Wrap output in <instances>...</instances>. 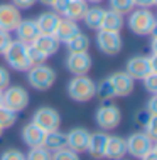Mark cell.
Masks as SVG:
<instances>
[{
	"mask_svg": "<svg viewBox=\"0 0 157 160\" xmlns=\"http://www.w3.org/2000/svg\"><path fill=\"white\" fill-rule=\"evenodd\" d=\"M128 17L125 19V25L128 27L130 32H133L135 36H150L155 32L157 29V17L150 8H140L135 7Z\"/></svg>",
	"mask_w": 157,
	"mask_h": 160,
	"instance_id": "6da1fadb",
	"label": "cell"
},
{
	"mask_svg": "<svg viewBox=\"0 0 157 160\" xmlns=\"http://www.w3.org/2000/svg\"><path fill=\"white\" fill-rule=\"evenodd\" d=\"M25 72H27L29 86L32 89H36V91H49L56 83V78H58L54 68L47 66L46 62L34 64Z\"/></svg>",
	"mask_w": 157,
	"mask_h": 160,
	"instance_id": "7a4b0ae2",
	"label": "cell"
},
{
	"mask_svg": "<svg viewBox=\"0 0 157 160\" xmlns=\"http://www.w3.org/2000/svg\"><path fill=\"white\" fill-rule=\"evenodd\" d=\"M69 99L76 103H88L95 98V81L88 74L73 76L66 86Z\"/></svg>",
	"mask_w": 157,
	"mask_h": 160,
	"instance_id": "3957f363",
	"label": "cell"
},
{
	"mask_svg": "<svg viewBox=\"0 0 157 160\" xmlns=\"http://www.w3.org/2000/svg\"><path fill=\"white\" fill-rule=\"evenodd\" d=\"M2 56L5 59L7 66L17 72H25L30 68V61L27 56V44L17 41V39L15 41L12 39V42L8 44V47Z\"/></svg>",
	"mask_w": 157,
	"mask_h": 160,
	"instance_id": "277c9868",
	"label": "cell"
},
{
	"mask_svg": "<svg viewBox=\"0 0 157 160\" xmlns=\"http://www.w3.org/2000/svg\"><path fill=\"white\" fill-rule=\"evenodd\" d=\"M157 56L155 54H135L132 58H128V61L125 62V71L133 78L135 81L144 79L149 72H157V64H155Z\"/></svg>",
	"mask_w": 157,
	"mask_h": 160,
	"instance_id": "5b68a950",
	"label": "cell"
},
{
	"mask_svg": "<svg viewBox=\"0 0 157 160\" xmlns=\"http://www.w3.org/2000/svg\"><path fill=\"white\" fill-rule=\"evenodd\" d=\"M122 122V110L113 103H107L100 105L95 111V123L100 130L103 132H112L120 125Z\"/></svg>",
	"mask_w": 157,
	"mask_h": 160,
	"instance_id": "8992f818",
	"label": "cell"
},
{
	"mask_svg": "<svg viewBox=\"0 0 157 160\" xmlns=\"http://www.w3.org/2000/svg\"><path fill=\"white\" fill-rule=\"evenodd\" d=\"M29 91L22 86H8L2 91V105L7 106L8 110L15 111V113L24 111L29 106Z\"/></svg>",
	"mask_w": 157,
	"mask_h": 160,
	"instance_id": "52a82bcc",
	"label": "cell"
},
{
	"mask_svg": "<svg viewBox=\"0 0 157 160\" xmlns=\"http://www.w3.org/2000/svg\"><path fill=\"white\" fill-rule=\"evenodd\" d=\"M95 42H97L98 51L105 56H117L122 49H123V39H122L120 32L98 29Z\"/></svg>",
	"mask_w": 157,
	"mask_h": 160,
	"instance_id": "ba28073f",
	"label": "cell"
},
{
	"mask_svg": "<svg viewBox=\"0 0 157 160\" xmlns=\"http://www.w3.org/2000/svg\"><path fill=\"white\" fill-rule=\"evenodd\" d=\"M125 143H127V155L140 158L154 147V140L145 132H133L125 138Z\"/></svg>",
	"mask_w": 157,
	"mask_h": 160,
	"instance_id": "9c48e42d",
	"label": "cell"
},
{
	"mask_svg": "<svg viewBox=\"0 0 157 160\" xmlns=\"http://www.w3.org/2000/svg\"><path fill=\"white\" fill-rule=\"evenodd\" d=\"M37 125L41 127L44 132H52V130H58L61 127V116H59V111L52 106H39L36 111L32 113V120Z\"/></svg>",
	"mask_w": 157,
	"mask_h": 160,
	"instance_id": "30bf717a",
	"label": "cell"
},
{
	"mask_svg": "<svg viewBox=\"0 0 157 160\" xmlns=\"http://www.w3.org/2000/svg\"><path fill=\"white\" fill-rule=\"evenodd\" d=\"M64 66H66L68 72H71L73 76L88 74L91 66H93V59H91L90 52H68Z\"/></svg>",
	"mask_w": 157,
	"mask_h": 160,
	"instance_id": "8fae6325",
	"label": "cell"
},
{
	"mask_svg": "<svg viewBox=\"0 0 157 160\" xmlns=\"http://www.w3.org/2000/svg\"><path fill=\"white\" fill-rule=\"evenodd\" d=\"M113 88V93H115V98H127L133 93L135 88V79L128 74L127 71H117L113 74L108 76Z\"/></svg>",
	"mask_w": 157,
	"mask_h": 160,
	"instance_id": "7c38bea8",
	"label": "cell"
},
{
	"mask_svg": "<svg viewBox=\"0 0 157 160\" xmlns=\"http://www.w3.org/2000/svg\"><path fill=\"white\" fill-rule=\"evenodd\" d=\"M20 20H22V10H19L14 3H0V29L2 31L14 32Z\"/></svg>",
	"mask_w": 157,
	"mask_h": 160,
	"instance_id": "4fadbf2b",
	"label": "cell"
},
{
	"mask_svg": "<svg viewBox=\"0 0 157 160\" xmlns=\"http://www.w3.org/2000/svg\"><path fill=\"white\" fill-rule=\"evenodd\" d=\"M107 142H108V132L98 130V132L90 133L88 147H86L88 155L95 160H103L105 158V148H107Z\"/></svg>",
	"mask_w": 157,
	"mask_h": 160,
	"instance_id": "5bb4252c",
	"label": "cell"
},
{
	"mask_svg": "<svg viewBox=\"0 0 157 160\" xmlns=\"http://www.w3.org/2000/svg\"><path fill=\"white\" fill-rule=\"evenodd\" d=\"M88 140H90V132L83 127H76L66 133V147L75 150L76 153L86 152Z\"/></svg>",
	"mask_w": 157,
	"mask_h": 160,
	"instance_id": "9a60e30c",
	"label": "cell"
},
{
	"mask_svg": "<svg viewBox=\"0 0 157 160\" xmlns=\"http://www.w3.org/2000/svg\"><path fill=\"white\" fill-rule=\"evenodd\" d=\"M44 137H46V132L42 130L41 127H37L34 122H29L22 127V132H20V138L29 148L32 147H41L44 143Z\"/></svg>",
	"mask_w": 157,
	"mask_h": 160,
	"instance_id": "2e32d148",
	"label": "cell"
},
{
	"mask_svg": "<svg viewBox=\"0 0 157 160\" xmlns=\"http://www.w3.org/2000/svg\"><path fill=\"white\" fill-rule=\"evenodd\" d=\"M30 46L36 47L37 51H41L46 58H51V56H54L59 51L61 42L52 34H37V37L30 42Z\"/></svg>",
	"mask_w": 157,
	"mask_h": 160,
	"instance_id": "e0dca14e",
	"label": "cell"
},
{
	"mask_svg": "<svg viewBox=\"0 0 157 160\" xmlns=\"http://www.w3.org/2000/svg\"><path fill=\"white\" fill-rule=\"evenodd\" d=\"M127 155V143L125 138L120 135H108L107 148H105V158L108 160H120Z\"/></svg>",
	"mask_w": 157,
	"mask_h": 160,
	"instance_id": "ac0fdd59",
	"label": "cell"
},
{
	"mask_svg": "<svg viewBox=\"0 0 157 160\" xmlns=\"http://www.w3.org/2000/svg\"><path fill=\"white\" fill-rule=\"evenodd\" d=\"M80 31H81V29H80V24H78V22H75V20H69V19H66V17H59L58 25H56L52 36L58 39L61 44H64L68 39H71L75 34H78Z\"/></svg>",
	"mask_w": 157,
	"mask_h": 160,
	"instance_id": "d6986e66",
	"label": "cell"
},
{
	"mask_svg": "<svg viewBox=\"0 0 157 160\" xmlns=\"http://www.w3.org/2000/svg\"><path fill=\"white\" fill-rule=\"evenodd\" d=\"M14 32H15L17 41L24 42V44H30V42L37 37L39 29H37L36 20H34V19H22L19 22V25L15 27Z\"/></svg>",
	"mask_w": 157,
	"mask_h": 160,
	"instance_id": "ffe728a7",
	"label": "cell"
},
{
	"mask_svg": "<svg viewBox=\"0 0 157 160\" xmlns=\"http://www.w3.org/2000/svg\"><path fill=\"white\" fill-rule=\"evenodd\" d=\"M59 17L61 15H58L54 10L41 12V14L37 15V19H34V20H36L37 29H39V34H52V32H54V29H56V25H58Z\"/></svg>",
	"mask_w": 157,
	"mask_h": 160,
	"instance_id": "44dd1931",
	"label": "cell"
},
{
	"mask_svg": "<svg viewBox=\"0 0 157 160\" xmlns=\"http://www.w3.org/2000/svg\"><path fill=\"white\" fill-rule=\"evenodd\" d=\"M103 15H105V8L100 7V5H93V7H88L83 15V24L90 29V31H95L97 32L100 27H102V22H103Z\"/></svg>",
	"mask_w": 157,
	"mask_h": 160,
	"instance_id": "7402d4cb",
	"label": "cell"
},
{
	"mask_svg": "<svg viewBox=\"0 0 157 160\" xmlns=\"http://www.w3.org/2000/svg\"><path fill=\"white\" fill-rule=\"evenodd\" d=\"M125 27V15L118 14L115 10H105L103 15V22L100 29H105V31H113V32H120L122 29Z\"/></svg>",
	"mask_w": 157,
	"mask_h": 160,
	"instance_id": "603a6c76",
	"label": "cell"
},
{
	"mask_svg": "<svg viewBox=\"0 0 157 160\" xmlns=\"http://www.w3.org/2000/svg\"><path fill=\"white\" fill-rule=\"evenodd\" d=\"M86 8H88V3L85 0H69V3L64 8V12L61 14V17H66L69 20H75V22H80L85 15Z\"/></svg>",
	"mask_w": 157,
	"mask_h": 160,
	"instance_id": "cb8c5ba5",
	"label": "cell"
},
{
	"mask_svg": "<svg viewBox=\"0 0 157 160\" xmlns=\"http://www.w3.org/2000/svg\"><path fill=\"white\" fill-rule=\"evenodd\" d=\"M64 46H66L68 52H88L90 49V37L86 36L85 32H78L75 34L71 39H68L66 42H64Z\"/></svg>",
	"mask_w": 157,
	"mask_h": 160,
	"instance_id": "d4e9b609",
	"label": "cell"
},
{
	"mask_svg": "<svg viewBox=\"0 0 157 160\" xmlns=\"http://www.w3.org/2000/svg\"><path fill=\"white\" fill-rule=\"evenodd\" d=\"M47 150H51V152H56V150L59 148H64L66 147V133L59 132L58 130H52V132H46V137H44V143Z\"/></svg>",
	"mask_w": 157,
	"mask_h": 160,
	"instance_id": "484cf974",
	"label": "cell"
},
{
	"mask_svg": "<svg viewBox=\"0 0 157 160\" xmlns=\"http://www.w3.org/2000/svg\"><path fill=\"white\" fill-rule=\"evenodd\" d=\"M95 98L102 99V101H110V99L115 98V93H113V88H112V83L108 78H103L102 81L95 83Z\"/></svg>",
	"mask_w": 157,
	"mask_h": 160,
	"instance_id": "4316f807",
	"label": "cell"
},
{
	"mask_svg": "<svg viewBox=\"0 0 157 160\" xmlns=\"http://www.w3.org/2000/svg\"><path fill=\"white\" fill-rule=\"evenodd\" d=\"M17 115L19 113H15V111L8 110L7 106L0 105V128L2 130L12 128L17 123Z\"/></svg>",
	"mask_w": 157,
	"mask_h": 160,
	"instance_id": "83f0119b",
	"label": "cell"
},
{
	"mask_svg": "<svg viewBox=\"0 0 157 160\" xmlns=\"http://www.w3.org/2000/svg\"><path fill=\"white\" fill-rule=\"evenodd\" d=\"M108 5H110V10H115L122 15H127L135 8L133 0H108Z\"/></svg>",
	"mask_w": 157,
	"mask_h": 160,
	"instance_id": "f1b7e54d",
	"label": "cell"
},
{
	"mask_svg": "<svg viewBox=\"0 0 157 160\" xmlns=\"http://www.w3.org/2000/svg\"><path fill=\"white\" fill-rule=\"evenodd\" d=\"M25 160H52V152L47 150L44 145L41 147H32L25 153Z\"/></svg>",
	"mask_w": 157,
	"mask_h": 160,
	"instance_id": "f546056e",
	"label": "cell"
},
{
	"mask_svg": "<svg viewBox=\"0 0 157 160\" xmlns=\"http://www.w3.org/2000/svg\"><path fill=\"white\" fill-rule=\"evenodd\" d=\"M52 160H81V158H80V153H76L75 150L64 147V148L52 152Z\"/></svg>",
	"mask_w": 157,
	"mask_h": 160,
	"instance_id": "4dcf8cb0",
	"label": "cell"
},
{
	"mask_svg": "<svg viewBox=\"0 0 157 160\" xmlns=\"http://www.w3.org/2000/svg\"><path fill=\"white\" fill-rule=\"evenodd\" d=\"M144 132L155 142V138H157V115L147 116V120L144 122Z\"/></svg>",
	"mask_w": 157,
	"mask_h": 160,
	"instance_id": "1f68e13d",
	"label": "cell"
},
{
	"mask_svg": "<svg viewBox=\"0 0 157 160\" xmlns=\"http://www.w3.org/2000/svg\"><path fill=\"white\" fill-rule=\"evenodd\" d=\"M140 81L144 83V89L149 94H157V72H149Z\"/></svg>",
	"mask_w": 157,
	"mask_h": 160,
	"instance_id": "d6a6232c",
	"label": "cell"
},
{
	"mask_svg": "<svg viewBox=\"0 0 157 160\" xmlns=\"http://www.w3.org/2000/svg\"><path fill=\"white\" fill-rule=\"evenodd\" d=\"M27 56H29V61H30V66L34 64H41V62H46L49 58H46L41 51H37L36 47H32L30 44H27Z\"/></svg>",
	"mask_w": 157,
	"mask_h": 160,
	"instance_id": "836d02e7",
	"label": "cell"
},
{
	"mask_svg": "<svg viewBox=\"0 0 157 160\" xmlns=\"http://www.w3.org/2000/svg\"><path fill=\"white\" fill-rule=\"evenodd\" d=\"M0 160H25V153L19 148H5L0 153Z\"/></svg>",
	"mask_w": 157,
	"mask_h": 160,
	"instance_id": "e575fe53",
	"label": "cell"
},
{
	"mask_svg": "<svg viewBox=\"0 0 157 160\" xmlns=\"http://www.w3.org/2000/svg\"><path fill=\"white\" fill-rule=\"evenodd\" d=\"M10 86V72L5 66H0V91Z\"/></svg>",
	"mask_w": 157,
	"mask_h": 160,
	"instance_id": "d590c367",
	"label": "cell"
},
{
	"mask_svg": "<svg viewBox=\"0 0 157 160\" xmlns=\"http://www.w3.org/2000/svg\"><path fill=\"white\" fill-rule=\"evenodd\" d=\"M10 42H12V36H10V32L2 31V29H0V56L5 52V49L8 47V44H10Z\"/></svg>",
	"mask_w": 157,
	"mask_h": 160,
	"instance_id": "8d00e7d4",
	"label": "cell"
},
{
	"mask_svg": "<svg viewBox=\"0 0 157 160\" xmlns=\"http://www.w3.org/2000/svg\"><path fill=\"white\" fill-rule=\"evenodd\" d=\"M36 2L37 0H10V3H14L19 10H29L36 5Z\"/></svg>",
	"mask_w": 157,
	"mask_h": 160,
	"instance_id": "74e56055",
	"label": "cell"
},
{
	"mask_svg": "<svg viewBox=\"0 0 157 160\" xmlns=\"http://www.w3.org/2000/svg\"><path fill=\"white\" fill-rule=\"evenodd\" d=\"M145 113L147 115H157V94H150L149 101L145 105Z\"/></svg>",
	"mask_w": 157,
	"mask_h": 160,
	"instance_id": "f35d334b",
	"label": "cell"
},
{
	"mask_svg": "<svg viewBox=\"0 0 157 160\" xmlns=\"http://www.w3.org/2000/svg\"><path fill=\"white\" fill-rule=\"evenodd\" d=\"M135 7H140V8H152L157 3V0H133Z\"/></svg>",
	"mask_w": 157,
	"mask_h": 160,
	"instance_id": "ab89813d",
	"label": "cell"
},
{
	"mask_svg": "<svg viewBox=\"0 0 157 160\" xmlns=\"http://www.w3.org/2000/svg\"><path fill=\"white\" fill-rule=\"evenodd\" d=\"M139 160H157V148H155V145L152 147V148H150L145 155H142Z\"/></svg>",
	"mask_w": 157,
	"mask_h": 160,
	"instance_id": "60d3db41",
	"label": "cell"
},
{
	"mask_svg": "<svg viewBox=\"0 0 157 160\" xmlns=\"http://www.w3.org/2000/svg\"><path fill=\"white\" fill-rule=\"evenodd\" d=\"M152 39H150V54H155L157 56V37H155V32L150 34Z\"/></svg>",
	"mask_w": 157,
	"mask_h": 160,
	"instance_id": "b9f144b4",
	"label": "cell"
},
{
	"mask_svg": "<svg viewBox=\"0 0 157 160\" xmlns=\"http://www.w3.org/2000/svg\"><path fill=\"white\" fill-rule=\"evenodd\" d=\"M37 2H41L42 5H46V7H51V5H52V2H54V0H37Z\"/></svg>",
	"mask_w": 157,
	"mask_h": 160,
	"instance_id": "7bdbcfd3",
	"label": "cell"
},
{
	"mask_svg": "<svg viewBox=\"0 0 157 160\" xmlns=\"http://www.w3.org/2000/svg\"><path fill=\"white\" fill-rule=\"evenodd\" d=\"M86 3H93V5H98V3H102L103 0H85Z\"/></svg>",
	"mask_w": 157,
	"mask_h": 160,
	"instance_id": "ee69618b",
	"label": "cell"
},
{
	"mask_svg": "<svg viewBox=\"0 0 157 160\" xmlns=\"http://www.w3.org/2000/svg\"><path fill=\"white\" fill-rule=\"evenodd\" d=\"M0 105H2V91H0Z\"/></svg>",
	"mask_w": 157,
	"mask_h": 160,
	"instance_id": "f6af8a7d",
	"label": "cell"
},
{
	"mask_svg": "<svg viewBox=\"0 0 157 160\" xmlns=\"http://www.w3.org/2000/svg\"><path fill=\"white\" fill-rule=\"evenodd\" d=\"M2 135H3V130H2V128H0V137H2Z\"/></svg>",
	"mask_w": 157,
	"mask_h": 160,
	"instance_id": "bcb514c9",
	"label": "cell"
},
{
	"mask_svg": "<svg viewBox=\"0 0 157 160\" xmlns=\"http://www.w3.org/2000/svg\"><path fill=\"white\" fill-rule=\"evenodd\" d=\"M120 160H125V158H120Z\"/></svg>",
	"mask_w": 157,
	"mask_h": 160,
	"instance_id": "7dc6e473",
	"label": "cell"
}]
</instances>
